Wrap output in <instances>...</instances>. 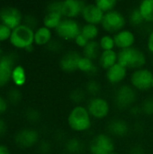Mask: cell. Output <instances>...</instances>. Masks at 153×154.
I'll use <instances>...</instances> for the list:
<instances>
[{"label": "cell", "mask_w": 153, "mask_h": 154, "mask_svg": "<svg viewBox=\"0 0 153 154\" xmlns=\"http://www.w3.org/2000/svg\"><path fill=\"white\" fill-rule=\"evenodd\" d=\"M146 45H147V50L149 51V52L153 54V29L150 31L148 34Z\"/></svg>", "instance_id": "ee69618b"}, {"label": "cell", "mask_w": 153, "mask_h": 154, "mask_svg": "<svg viewBox=\"0 0 153 154\" xmlns=\"http://www.w3.org/2000/svg\"><path fill=\"white\" fill-rule=\"evenodd\" d=\"M92 117L87 106L78 105L73 106L67 116L69 127L75 133H86L92 127Z\"/></svg>", "instance_id": "6da1fadb"}, {"label": "cell", "mask_w": 153, "mask_h": 154, "mask_svg": "<svg viewBox=\"0 0 153 154\" xmlns=\"http://www.w3.org/2000/svg\"><path fill=\"white\" fill-rule=\"evenodd\" d=\"M5 55V52H4V51H3V47H2V44L0 43V60L2 59V57Z\"/></svg>", "instance_id": "c3c4849f"}, {"label": "cell", "mask_w": 153, "mask_h": 154, "mask_svg": "<svg viewBox=\"0 0 153 154\" xmlns=\"http://www.w3.org/2000/svg\"><path fill=\"white\" fill-rule=\"evenodd\" d=\"M129 154H146V152L141 145H133L130 149Z\"/></svg>", "instance_id": "f6af8a7d"}, {"label": "cell", "mask_w": 153, "mask_h": 154, "mask_svg": "<svg viewBox=\"0 0 153 154\" xmlns=\"http://www.w3.org/2000/svg\"><path fill=\"white\" fill-rule=\"evenodd\" d=\"M98 43L101 48V51H113L115 48L114 36L109 33L102 35L98 41Z\"/></svg>", "instance_id": "4dcf8cb0"}, {"label": "cell", "mask_w": 153, "mask_h": 154, "mask_svg": "<svg viewBox=\"0 0 153 154\" xmlns=\"http://www.w3.org/2000/svg\"><path fill=\"white\" fill-rule=\"evenodd\" d=\"M16 57L14 53L6 52L0 60V89L11 84V76L16 63Z\"/></svg>", "instance_id": "7c38bea8"}, {"label": "cell", "mask_w": 153, "mask_h": 154, "mask_svg": "<svg viewBox=\"0 0 153 154\" xmlns=\"http://www.w3.org/2000/svg\"><path fill=\"white\" fill-rule=\"evenodd\" d=\"M88 151L90 154H110L115 152V143L111 135L101 133L93 137Z\"/></svg>", "instance_id": "8992f818"}, {"label": "cell", "mask_w": 153, "mask_h": 154, "mask_svg": "<svg viewBox=\"0 0 153 154\" xmlns=\"http://www.w3.org/2000/svg\"><path fill=\"white\" fill-rule=\"evenodd\" d=\"M9 106H10V105H9L5 96L0 95V117H3V116L7 113Z\"/></svg>", "instance_id": "f35d334b"}, {"label": "cell", "mask_w": 153, "mask_h": 154, "mask_svg": "<svg viewBox=\"0 0 153 154\" xmlns=\"http://www.w3.org/2000/svg\"><path fill=\"white\" fill-rule=\"evenodd\" d=\"M100 68L107 70L116 63H118V54L115 50L113 51H102L97 60Z\"/></svg>", "instance_id": "ffe728a7"}, {"label": "cell", "mask_w": 153, "mask_h": 154, "mask_svg": "<svg viewBox=\"0 0 153 154\" xmlns=\"http://www.w3.org/2000/svg\"><path fill=\"white\" fill-rule=\"evenodd\" d=\"M80 23L76 19L63 18L60 25L55 30L56 35L63 41H74L81 33Z\"/></svg>", "instance_id": "9c48e42d"}, {"label": "cell", "mask_w": 153, "mask_h": 154, "mask_svg": "<svg viewBox=\"0 0 153 154\" xmlns=\"http://www.w3.org/2000/svg\"><path fill=\"white\" fill-rule=\"evenodd\" d=\"M23 23L29 26V27H31L33 30H35L36 28H38L40 26L39 25V20L37 19V17L34 14H32L23 15Z\"/></svg>", "instance_id": "d590c367"}, {"label": "cell", "mask_w": 153, "mask_h": 154, "mask_svg": "<svg viewBox=\"0 0 153 154\" xmlns=\"http://www.w3.org/2000/svg\"><path fill=\"white\" fill-rule=\"evenodd\" d=\"M27 81V74L25 68L21 64H16L12 71L11 76V84L13 87L20 88L26 84Z\"/></svg>", "instance_id": "44dd1931"}, {"label": "cell", "mask_w": 153, "mask_h": 154, "mask_svg": "<svg viewBox=\"0 0 153 154\" xmlns=\"http://www.w3.org/2000/svg\"><path fill=\"white\" fill-rule=\"evenodd\" d=\"M110 154H118L116 152H112V153H110Z\"/></svg>", "instance_id": "681fc988"}, {"label": "cell", "mask_w": 153, "mask_h": 154, "mask_svg": "<svg viewBox=\"0 0 153 154\" xmlns=\"http://www.w3.org/2000/svg\"><path fill=\"white\" fill-rule=\"evenodd\" d=\"M153 72L148 68L135 69L130 76L131 86L136 91H147L151 88Z\"/></svg>", "instance_id": "8fae6325"}, {"label": "cell", "mask_w": 153, "mask_h": 154, "mask_svg": "<svg viewBox=\"0 0 153 154\" xmlns=\"http://www.w3.org/2000/svg\"><path fill=\"white\" fill-rule=\"evenodd\" d=\"M53 40V32L50 29L40 25L34 30V45L46 47Z\"/></svg>", "instance_id": "d6986e66"}, {"label": "cell", "mask_w": 153, "mask_h": 154, "mask_svg": "<svg viewBox=\"0 0 153 154\" xmlns=\"http://www.w3.org/2000/svg\"><path fill=\"white\" fill-rule=\"evenodd\" d=\"M152 63H153V60H152Z\"/></svg>", "instance_id": "816d5d0a"}, {"label": "cell", "mask_w": 153, "mask_h": 154, "mask_svg": "<svg viewBox=\"0 0 153 154\" xmlns=\"http://www.w3.org/2000/svg\"><path fill=\"white\" fill-rule=\"evenodd\" d=\"M128 75V69L116 63L107 70H106V79L111 85H120L122 84Z\"/></svg>", "instance_id": "ac0fdd59"}, {"label": "cell", "mask_w": 153, "mask_h": 154, "mask_svg": "<svg viewBox=\"0 0 153 154\" xmlns=\"http://www.w3.org/2000/svg\"><path fill=\"white\" fill-rule=\"evenodd\" d=\"M86 4L87 3L85 1L81 0H64L62 1L61 14L64 18L76 19L81 15Z\"/></svg>", "instance_id": "2e32d148"}, {"label": "cell", "mask_w": 153, "mask_h": 154, "mask_svg": "<svg viewBox=\"0 0 153 154\" xmlns=\"http://www.w3.org/2000/svg\"><path fill=\"white\" fill-rule=\"evenodd\" d=\"M137 91L131 85H120L114 95V102L115 106L120 110L130 109L137 101Z\"/></svg>", "instance_id": "277c9868"}, {"label": "cell", "mask_w": 153, "mask_h": 154, "mask_svg": "<svg viewBox=\"0 0 153 154\" xmlns=\"http://www.w3.org/2000/svg\"><path fill=\"white\" fill-rule=\"evenodd\" d=\"M151 88L153 89V80H152V83H151Z\"/></svg>", "instance_id": "f907efd6"}, {"label": "cell", "mask_w": 153, "mask_h": 154, "mask_svg": "<svg viewBox=\"0 0 153 154\" xmlns=\"http://www.w3.org/2000/svg\"><path fill=\"white\" fill-rule=\"evenodd\" d=\"M63 16L60 13L55 12H46L42 18V25L52 30H56L63 20Z\"/></svg>", "instance_id": "7402d4cb"}, {"label": "cell", "mask_w": 153, "mask_h": 154, "mask_svg": "<svg viewBox=\"0 0 153 154\" xmlns=\"http://www.w3.org/2000/svg\"><path fill=\"white\" fill-rule=\"evenodd\" d=\"M0 154H12L10 148L5 144V143H0Z\"/></svg>", "instance_id": "7dc6e473"}, {"label": "cell", "mask_w": 153, "mask_h": 154, "mask_svg": "<svg viewBox=\"0 0 153 154\" xmlns=\"http://www.w3.org/2000/svg\"><path fill=\"white\" fill-rule=\"evenodd\" d=\"M5 97L10 106H17L22 101V92L20 88L12 87L7 91Z\"/></svg>", "instance_id": "f546056e"}, {"label": "cell", "mask_w": 153, "mask_h": 154, "mask_svg": "<svg viewBox=\"0 0 153 154\" xmlns=\"http://www.w3.org/2000/svg\"><path fill=\"white\" fill-rule=\"evenodd\" d=\"M61 8H62V1H52L47 5L46 12H55V13L61 14Z\"/></svg>", "instance_id": "74e56055"}, {"label": "cell", "mask_w": 153, "mask_h": 154, "mask_svg": "<svg viewBox=\"0 0 153 154\" xmlns=\"http://www.w3.org/2000/svg\"><path fill=\"white\" fill-rule=\"evenodd\" d=\"M99 33H100V30L98 25L85 23L81 27V34L84 37H86L89 42L96 41V38L98 37Z\"/></svg>", "instance_id": "4316f807"}, {"label": "cell", "mask_w": 153, "mask_h": 154, "mask_svg": "<svg viewBox=\"0 0 153 154\" xmlns=\"http://www.w3.org/2000/svg\"><path fill=\"white\" fill-rule=\"evenodd\" d=\"M25 119L31 124H37L41 119V115L38 110L34 108H29L25 111Z\"/></svg>", "instance_id": "e575fe53"}, {"label": "cell", "mask_w": 153, "mask_h": 154, "mask_svg": "<svg viewBox=\"0 0 153 154\" xmlns=\"http://www.w3.org/2000/svg\"><path fill=\"white\" fill-rule=\"evenodd\" d=\"M23 15L20 8L15 5H5L0 7V23L6 25L11 30L23 24Z\"/></svg>", "instance_id": "52a82bcc"}, {"label": "cell", "mask_w": 153, "mask_h": 154, "mask_svg": "<svg viewBox=\"0 0 153 154\" xmlns=\"http://www.w3.org/2000/svg\"><path fill=\"white\" fill-rule=\"evenodd\" d=\"M113 36L115 43V48H117L118 51L134 47V44L136 42L135 33L129 29H124L115 33Z\"/></svg>", "instance_id": "9a60e30c"}, {"label": "cell", "mask_w": 153, "mask_h": 154, "mask_svg": "<svg viewBox=\"0 0 153 154\" xmlns=\"http://www.w3.org/2000/svg\"><path fill=\"white\" fill-rule=\"evenodd\" d=\"M12 31L13 30H11L9 27L0 23V43L1 44L6 42H9L11 34H12Z\"/></svg>", "instance_id": "8d00e7d4"}, {"label": "cell", "mask_w": 153, "mask_h": 154, "mask_svg": "<svg viewBox=\"0 0 153 154\" xmlns=\"http://www.w3.org/2000/svg\"><path fill=\"white\" fill-rule=\"evenodd\" d=\"M106 129L108 134L112 137L124 138L128 135L130 132V125L124 119L114 118L108 122Z\"/></svg>", "instance_id": "e0dca14e"}, {"label": "cell", "mask_w": 153, "mask_h": 154, "mask_svg": "<svg viewBox=\"0 0 153 154\" xmlns=\"http://www.w3.org/2000/svg\"><path fill=\"white\" fill-rule=\"evenodd\" d=\"M142 113L147 116H153V97H147L141 105Z\"/></svg>", "instance_id": "836d02e7"}, {"label": "cell", "mask_w": 153, "mask_h": 154, "mask_svg": "<svg viewBox=\"0 0 153 154\" xmlns=\"http://www.w3.org/2000/svg\"><path fill=\"white\" fill-rule=\"evenodd\" d=\"M104 15L105 13H103L95 3H87L82 10L80 16L82 17L85 23L99 25L103 21Z\"/></svg>", "instance_id": "5bb4252c"}, {"label": "cell", "mask_w": 153, "mask_h": 154, "mask_svg": "<svg viewBox=\"0 0 153 154\" xmlns=\"http://www.w3.org/2000/svg\"><path fill=\"white\" fill-rule=\"evenodd\" d=\"M8 132V125L4 117H0V138L5 137Z\"/></svg>", "instance_id": "7bdbcfd3"}, {"label": "cell", "mask_w": 153, "mask_h": 154, "mask_svg": "<svg viewBox=\"0 0 153 154\" xmlns=\"http://www.w3.org/2000/svg\"><path fill=\"white\" fill-rule=\"evenodd\" d=\"M101 48L97 41H91L82 50V56L90 59L92 60H97L101 53Z\"/></svg>", "instance_id": "cb8c5ba5"}, {"label": "cell", "mask_w": 153, "mask_h": 154, "mask_svg": "<svg viewBox=\"0 0 153 154\" xmlns=\"http://www.w3.org/2000/svg\"><path fill=\"white\" fill-rule=\"evenodd\" d=\"M128 22L133 27H140L145 23V21L142 15L141 14L138 7H134L130 11L129 15H128Z\"/></svg>", "instance_id": "f1b7e54d"}, {"label": "cell", "mask_w": 153, "mask_h": 154, "mask_svg": "<svg viewBox=\"0 0 153 154\" xmlns=\"http://www.w3.org/2000/svg\"><path fill=\"white\" fill-rule=\"evenodd\" d=\"M87 108L91 117L96 120H103L106 118L111 110L109 101L100 96L90 97L87 101Z\"/></svg>", "instance_id": "30bf717a"}, {"label": "cell", "mask_w": 153, "mask_h": 154, "mask_svg": "<svg viewBox=\"0 0 153 154\" xmlns=\"http://www.w3.org/2000/svg\"><path fill=\"white\" fill-rule=\"evenodd\" d=\"M102 90L101 84L96 79H89L85 86V92L91 97H98Z\"/></svg>", "instance_id": "83f0119b"}, {"label": "cell", "mask_w": 153, "mask_h": 154, "mask_svg": "<svg viewBox=\"0 0 153 154\" xmlns=\"http://www.w3.org/2000/svg\"><path fill=\"white\" fill-rule=\"evenodd\" d=\"M78 70L87 75H96L98 71V66L94 60L82 56L78 65Z\"/></svg>", "instance_id": "603a6c76"}, {"label": "cell", "mask_w": 153, "mask_h": 154, "mask_svg": "<svg viewBox=\"0 0 153 154\" xmlns=\"http://www.w3.org/2000/svg\"><path fill=\"white\" fill-rule=\"evenodd\" d=\"M14 142L21 149H31L41 142L40 133L32 127L22 128L15 133Z\"/></svg>", "instance_id": "ba28073f"}, {"label": "cell", "mask_w": 153, "mask_h": 154, "mask_svg": "<svg viewBox=\"0 0 153 154\" xmlns=\"http://www.w3.org/2000/svg\"><path fill=\"white\" fill-rule=\"evenodd\" d=\"M82 54L78 51L69 50L66 51L60 59L59 65L62 71L66 73H73L78 70V65Z\"/></svg>", "instance_id": "4fadbf2b"}, {"label": "cell", "mask_w": 153, "mask_h": 154, "mask_svg": "<svg viewBox=\"0 0 153 154\" xmlns=\"http://www.w3.org/2000/svg\"><path fill=\"white\" fill-rule=\"evenodd\" d=\"M118 63L127 69H139L144 68L147 63L145 53L136 47H132L117 51Z\"/></svg>", "instance_id": "7a4b0ae2"}, {"label": "cell", "mask_w": 153, "mask_h": 154, "mask_svg": "<svg viewBox=\"0 0 153 154\" xmlns=\"http://www.w3.org/2000/svg\"><path fill=\"white\" fill-rule=\"evenodd\" d=\"M138 9L145 23H153V0H142L140 2Z\"/></svg>", "instance_id": "d4e9b609"}, {"label": "cell", "mask_w": 153, "mask_h": 154, "mask_svg": "<svg viewBox=\"0 0 153 154\" xmlns=\"http://www.w3.org/2000/svg\"><path fill=\"white\" fill-rule=\"evenodd\" d=\"M37 146H38V151L41 154H49L51 151V145L47 141L40 142Z\"/></svg>", "instance_id": "ab89813d"}, {"label": "cell", "mask_w": 153, "mask_h": 154, "mask_svg": "<svg viewBox=\"0 0 153 154\" xmlns=\"http://www.w3.org/2000/svg\"><path fill=\"white\" fill-rule=\"evenodd\" d=\"M84 149V144L81 140L77 137H71L65 142L64 150L68 154H79Z\"/></svg>", "instance_id": "484cf974"}, {"label": "cell", "mask_w": 153, "mask_h": 154, "mask_svg": "<svg viewBox=\"0 0 153 154\" xmlns=\"http://www.w3.org/2000/svg\"><path fill=\"white\" fill-rule=\"evenodd\" d=\"M129 112H130V114H131L133 116H138V115L142 114V113L141 106H136V105H134L133 106H132V107L129 109Z\"/></svg>", "instance_id": "bcb514c9"}, {"label": "cell", "mask_w": 153, "mask_h": 154, "mask_svg": "<svg viewBox=\"0 0 153 154\" xmlns=\"http://www.w3.org/2000/svg\"><path fill=\"white\" fill-rule=\"evenodd\" d=\"M46 48L51 51V52H59L60 50H61V43L60 41H57V40H52L47 46Z\"/></svg>", "instance_id": "60d3db41"}, {"label": "cell", "mask_w": 153, "mask_h": 154, "mask_svg": "<svg viewBox=\"0 0 153 154\" xmlns=\"http://www.w3.org/2000/svg\"><path fill=\"white\" fill-rule=\"evenodd\" d=\"M8 42L14 50L25 51L34 45V30L23 23L12 31Z\"/></svg>", "instance_id": "3957f363"}, {"label": "cell", "mask_w": 153, "mask_h": 154, "mask_svg": "<svg viewBox=\"0 0 153 154\" xmlns=\"http://www.w3.org/2000/svg\"><path fill=\"white\" fill-rule=\"evenodd\" d=\"M94 3L105 14L115 10L117 5V1L115 0H96Z\"/></svg>", "instance_id": "1f68e13d"}, {"label": "cell", "mask_w": 153, "mask_h": 154, "mask_svg": "<svg viewBox=\"0 0 153 154\" xmlns=\"http://www.w3.org/2000/svg\"><path fill=\"white\" fill-rule=\"evenodd\" d=\"M86 92L81 88H75L69 94V99L75 106L81 105V103L86 99Z\"/></svg>", "instance_id": "d6a6232c"}, {"label": "cell", "mask_w": 153, "mask_h": 154, "mask_svg": "<svg viewBox=\"0 0 153 154\" xmlns=\"http://www.w3.org/2000/svg\"><path fill=\"white\" fill-rule=\"evenodd\" d=\"M74 42H75V44H76L78 48H80V49L83 50V49L87 45V43L89 42V41L80 33V34L74 40Z\"/></svg>", "instance_id": "b9f144b4"}, {"label": "cell", "mask_w": 153, "mask_h": 154, "mask_svg": "<svg viewBox=\"0 0 153 154\" xmlns=\"http://www.w3.org/2000/svg\"><path fill=\"white\" fill-rule=\"evenodd\" d=\"M127 19L124 14L117 9L106 13L101 23L103 30L113 35L124 29H125Z\"/></svg>", "instance_id": "5b68a950"}]
</instances>
